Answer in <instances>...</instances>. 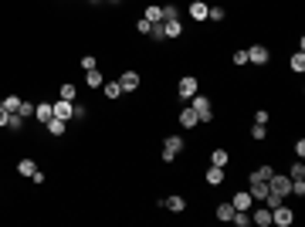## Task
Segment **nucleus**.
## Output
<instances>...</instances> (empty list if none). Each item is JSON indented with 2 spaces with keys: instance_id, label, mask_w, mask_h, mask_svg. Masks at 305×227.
I'll return each mask as SVG.
<instances>
[{
  "instance_id": "4be33fe9",
  "label": "nucleus",
  "mask_w": 305,
  "mask_h": 227,
  "mask_svg": "<svg viewBox=\"0 0 305 227\" xmlns=\"http://www.w3.org/2000/svg\"><path fill=\"white\" fill-rule=\"evenodd\" d=\"M4 129H11V132H21V129H24V115H21V112H11V115H7V125H4Z\"/></svg>"
},
{
  "instance_id": "cd10ccee",
  "label": "nucleus",
  "mask_w": 305,
  "mask_h": 227,
  "mask_svg": "<svg viewBox=\"0 0 305 227\" xmlns=\"http://www.w3.org/2000/svg\"><path fill=\"white\" fill-rule=\"evenodd\" d=\"M227 149H214V153H210V163H214V166H227Z\"/></svg>"
},
{
  "instance_id": "f3484780",
  "label": "nucleus",
  "mask_w": 305,
  "mask_h": 227,
  "mask_svg": "<svg viewBox=\"0 0 305 227\" xmlns=\"http://www.w3.org/2000/svg\"><path fill=\"white\" fill-rule=\"evenodd\" d=\"M75 95H78V85H75V81H61V88H58V99H68V102H75Z\"/></svg>"
},
{
  "instance_id": "e433bc0d",
  "label": "nucleus",
  "mask_w": 305,
  "mask_h": 227,
  "mask_svg": "<svg viewBox=\"0 0 305 227\" xmlns=\"http://www.w3.org/2000/svg\"><path fill=\"white\" fill-rule=\"evenodd\" d=\"M149 37H153V41H166V34H163V24H153V31H149Z\"/></svg>"
},
{
  "instance_id": "a211bd4d",
  "label": "nucleus",
  "mask_w": 305,
  "mask_h": 227,
  "mask_svg": "<svg viewBox=\"0 0 305 227\" xmlns=\"http://www.w3.org/2000/svg\"><path fill=\"white\" fill-rule=\"evenodd\" d=\"M143 17H146L149 24H163V7H159V4H149L146 11H143Z\"/></svg>"
},
{
  "instance_id": "2eb2a0df",
  "label": "nucleus",
  "mask_w": 305,
  "mask_h": 227,
  "mask_svg": "<svg viewBox=\"0 0 305 227\" xmlns=\"http://www.w3.org/2000/svg\"><path fill=\"white\" fill-rule=\"evenodd\" d=\"M163 34H166V41H177V37L183 34V24H180V17H177V21H163Z\"/></svg>"
},
{
  "instance_id": "f8f14e48",
  "label": "nucleus",
  "mask_w": 305,
  "mask_h": 227,
  "mask_svg": "<svg viewBox=\"0 0 305 227\" xmlns=\"http://www.w3.org/2000/svg\"><path fill=\"white\" fill-rule=\"evenodd\" d=\"M51 115H55V102H37V105H34V119H37L41 125H45Z\"/></svg>"
},
{
  "instance_id": "0eeeda50",
  "label": "nucleus",
  "mask_w": 305,
  "mask_h": 227,
  "mask_svg": "<svg viewBox=\"0 0 305 227\" xmlns=\"http://www.w3.org/2000/svg\"><path fill=\"white\" fill-rule=\"evenodd\" d=\"M248 193H251V200L261 204V200L271 193V187H268V180H248Z\"/></svg>"
},
{
  "instance_id": "dca6fc26",
  "label": "nucleus",
  "mask_w": 305,
  "mask_h": 227,
  "mask_svg": "<svg viewBox=\"0 0 305 227\" xmlns=\"http://www.w3.org/2000/svg\"><path fill=\"white\" fill-rule=\"evenodd\" d=\"M203 180H207V187H221L224 183V166H210L203 173Z\"/></svg>"
},
{
  "instance_id": "79ce46f5",
  "label": "nucleus",
  "mask_w": 305,
  "mask_h": 227,
  "mask_svg": "<svg viewBox=\"0 0 305 227\" xmlns=\"http://www.w3.org/2000/svg\"><path fill=\"white\" fill-rule=\"evenodd\" d=\"M7 115H11V112H7V109H4V105H0V129H4V125H7Z\"/></svg>"
},
{
  "instance_id": "4468645a",
  "label": "nucleus",
  "mask_w": 305,
  "mask_h": 227,
  "mask_svg": "<svg viewBox=\"0 0 305 227\" xmlns=\"http://www.w3.org/2000/svg\"><path fill=\"white\" fill-rule=\"evenodd\" d=\"M248 214H251V210H248ZM251 224H258V227H271V210H268L265 204H261L258 210L251 214Z\"/></svg>"
},
{
  "instance_id": "9d476101",
  "label": "nucleus",
  "mask_w": 305,
  "mask_h": 227,
  "mask_svg": "<svg viewBox=\"0 0 305 227\" xmlns=\"http://www.w3.org/2000/svg\"><path fill=\"white\" fill-rule=\"evenodd\" d=\"M159 207H166L169 214H183V210H187V200H183L180 193H173V197H166V200H159Z\"/></svg>"
},
{
  "instance_id": "1a4fd4ad",
  "label": "nucleus",
  "mask_w": 305,
  "mask_h": 227,
  "mask_svg": "<svg viewBox=\"0 0 305 227\" xmlns=\"http://www.w3.org/2000/svg\"><path fill=\"white\" fill-rule=\"evenodd\" d=\"M139 81H143L139 78V71H122V75H119V88L122 92H136L139 88Z\"/></svg>"
},
{
  "instance_id": "c9c22d12",
  "label": "nucleus",
  "mask_w": 305,
  "mask_h": 227,
  "mask_svg": "<svg viewBox=\"0 0 305 227\" xmlns=\"http://www.w3.org/2000/svg\"><path fill=\"white\" fill-rule=\"evenodd\" d=\"M17 112L24 115V119H34V102H21V109Z\"/></svg>"
},
{
  "instance_id": "4c0bfd02",
  "label": "nucleus",
  "mask_w": 305,
  "mask_h": 227,
  "mask_svg": "<svg viewBox=\"0 0 305 227\" xmlns=\"http://www.w3.org/2000/svg\"><path fill=\"white\" fill-rule=\"evenodd\" d=\"M95 65H99V61H95V55H81V68H85V71H92Z\"/></svg>"
},
{
  "instance_id": "a19ab883",
  "label": "nucleus",
  "mask_w": 305,
  "mask_h": 227,
  "mask_svg": "<svg viewBox=\"0 0 305 227\" xmlns=\"http://www.w3.org/2000/svg\"><path fill=\"white\" fill-rule=\"evenodd\" d=\"M234 65H248V51H234Z\"/></svg>"
},
{
  "instance_id": "20e7f679",
  "label": "nucleus",
  "mask_w": 305,
  "mask_h": 227,
  "mask_svg": "<svg viewBox=\"0 0 305 227\" xmlns=\"http://www.w3.org/2000/svg\"><path fill=\"white\" fill-rule=\"evenodd\" d=\"M268 187H271V193H278V197L285 200V197L292 193V176H282V173H271Z\"/></svg>"
},
{
  "instance_id": "c85d7f7f",
  "label": "nucleus",
  "mask_w": 305,
  "mask_h": 227,
  "mask_svg": "<svg viewBox=\"0 0 305 227\" xmlns=\"http://www.w3.org/2000/svg\"><path fill=\"white\" fill-rule=\"evenodd\" d=\"M271 173H275V170H271L268 163H265V166H258V170L251 173V180H271Z\"/></svg>"
},
{
  "instance_id": "473e14b6",
  "label": "nucleus",
  "mask_w": 305,
  "mask_h": 227,
  "mask_svg": "<svg viewBox=\"0 0 305 227\" xmlns=\"http://www.w3.org/2000/svg\"><path fill=\"white\" fill-rule=\"evenodd\" d=\"M251 139H258V143H261V139H268V129L254 122V125H251Z\"/></svg>"
},
{
  "instance_id": "58836bf2",
  "label": "nucleus",
  "mask_w": 305,
  "mask_h": 227,
  "mask_svg": "<svg viewBox=\"0 0 305 227\" xmlns=\"http://www.w3.org/2000/svg\"><path fill=\"white\" fill-rule=\"evenodd\" d=\"M292 193L295 197H305V180H292Z\"/></svg>"
},
{
  "instance_id": "f704fd0d",
  "label": "nucleus",
  "mask_w": 305,
  "mask_h": 227,
  "mask_svg": "<svg viewBox=\"0 0 305 227\" xmlns=\"http://www.w3.org/2000/svg\"><path fill=\"white\" fill-rule=\"evenodd\" d=\"M136 31H139V34H149V31H153V24H149L146 17H139V21H136Z\"/></svg>"
},
{
  "instance_id": "412c9836",
  "label": "nucleus",
  "mask_w": 305,
  "mask_h": 227,
  "mask_svg": "<svg viewBox=\"0 0 305 227\" xmlns=\"http://www.w3.org/2000/svg\"><path fill=\"white\" fill-rule=\"evenodd\" d=\"M85 85H89V88H102V85H105V78H102V71H99V68L85 71Z\"/></svg>"
},
{
  "instance_id": "393cba45",
  "label": "nucleus",
  "mask_w": 305,
  "mask_h": 227,
  "mask_svg": "<svg viewBox=\"0 0 305 227\" xmlns=\"http://www.w3.org/2000/svg\"><path fill=\"white\" fill-rule=\"evenodd\" d=\"M102 92H105V99H119V95H122L119 81H105V85H102Z\"/></svg>"
},
{
  "instance_id": "f257e3e1",
  "label": "nucleus",
  "mask_w": 305,
  "mask_h": 227,
  "mask_svg": "<svg viewBox=\"0 0 305 227\" xmlns=\"http://www.w3.org/2000/svg\"><path fill=\"white\" fill-rule=\"evenodd\" d=\"M190 109L197 112V119H200V122H214V102H210L207 95H193V99H190Z\"/></svg>"
},
{
  "instance_id": "c756f323",
  "label": "nucleus",
  "mask_w": 305,
  "mask_h": 227,
  "mask_svg": "<svg viewBox=\"0 0 305 227\" xmlns=\"http://www.w3.org/2000/svg\"><path fill=\"white\" fill-rule=\"evenodd\" d=\"M227 17V11L224 7H210V11H207V21H214V24H221Z\"/></svg>"
},
{
  "instance_id": "aec40b11",
  "label": "nucleus",
  "mask_w": 305,
  "mask_h": 227,
  "mask_svg": "<svg viewBox=\"0 0 305 227\" xmlns=\"http://www.w3.org/2000/svg\"><path fill=\"white\" fill-rule=\"evenodd\" d=\"M288 68H292L295 75H302V71H305V55H302V48H298V51L288 58Z\"/></svg>"
},
{
  "instance_id": "bb28decb",
  "label": "nucleus",
  "mask_w": 305,
  "mask_h": 227,
  "mask_svg": "<svg viewBox=\"0 0 305 227\" xmlns=\"http://www.w3.org/2000/svg\"><path fill=\"white\" fill-rule=\"evenodd\" d=\"M34 170H37L34 159H21V163H17V173H21V176H34Z\"/></svg>"
},
{
  "instance_id": "a878e982",
  "label": "nucleus",
  "mask_w": 305,
  "mask_h": 227,
  "mask_svg": "<svg viewBox=\"0 0 305 227\" xmlns=\"http://www.w3.org/2000/svg\"><path fill=\"white\" fill-rule=\"evenodd\" d=\"M234 217V207H231V200L227 204H217V220H231Z\"/></svg>"
},
{
  "instance_id": "b1692460",
  "label": "nucleus",
  "mask_w": 305,
  "mask_h": 227,
  "mask_svg": "<svg viewBox=\"0 0 305 227\" xmlns=\"http://www.w3.org/2000/svg\"><path fill=\"white\" fill-rule=\"evenodd\" d=\"M21 95H7V99H0V105H4V109H7V112H17V109H21Z\"/></svg>"
},
{
  "instance_id": "9b49d317",
  "label": "nucleus",
  "mask_w": 305,
  "mask_h": 227,
  "mask_svg": "<svg viewBox=\"0 0 305 227\" xmlns=\"http://www.w3.org/2000/svg\"><path fill=\"white\" fill-rule=\"evenodd\" d=\"M231 207H234V210H251V207H254V200H251L248 190H237L234 197H231Z\"/></svg>"
},
{
  "instance_id": "ddd939ff",
  "label": "nucleus",
  "mask_w": 305,
  "mask_h": 227,
  "mask_svg": "<svg viewBox=\"0 0 305 227\" xmlns=\"http://www.w3.org/2000/svg\"><path fill=\"white\" fill-rule=\"evenodd\" d=\"M207 11H210V7H207V0H190V17L197 24L207 21Z\"/></svg>"
},
{
  "instance_id": "423d86ee",
  "label": "nucleus",
  "mask_w": 305,
  "mask_h": 227,
  "mask_svg": "<svg viewBox=\"0 0 305 227\" xmlns=\"http://www.w3.org/2000/svg\"><path fill=\"white\" fill-rule=\"evenodd\" d=\"M248 61H251V65H268V61H271V51L265 44H251L248 48Z\"/></svg>"
},
{
  "instance_id": "6e6552de",
  "label": "nucleus",
  "mask_w": 305,
  "mask_h": 227,
  "mask_svg": "<svg viewBox=\"0 0 305 227\" xmlns=\"http://www.w3.org/2000/svg\"><path fill=\"white\" fill-rule=\"evenodd\" d=\"M55 119H61V122L75 119V102H68V99H58V102H55Z\"/></svg>"
},
{
  "instance_id": "7ed1b4c3",
  "label": "nucleus",
  "mask_w": 305,
  "mask_h": 227,
  "mask_svg": "<svg viewBox=\"0 0 305 227\" xmlns=\"http://www.w3.org/2000/svg\"><path fill=\"white\" fill-rule=\"evenodd\" d=\"M197 88H200V81L193 78V75H183V78L177 81V95H180L183 102H190L193 95H197Z\"/></svg>"
},
{
  "instance_id": "2f4dec72",
  "label": "nucleus",
  "mask_w": 305,
  "mask_h": 227,
  "mask_svg": "<svg viewBox=\"0 0 305 227\" xmlns=\"http://www.w3.org/2000/svg\"><path fill=\"white\" fill-rule=\"evenodd\" d=\"M177 17H180V7L177 4H166L163 7V21H177Z\"/></svg>"
},
{
  "instance_id": "5701e85b",
  "label": "nucleus",
  "mask_w": 305,
  "mask_h": 227,
  "mask_svg": "<svg viewBox=\"0 0 305 227\" xmlns=\"http://www.w3.org/2000/svg\"><path fill=\"white\" fill-rule=\"evenodd\" d=\"M45 125H48V132H51V136H65V125L68 122H61V119H55V115H51Z\"/></svg>"
},
{
  "instance_id": "f03ea898",
  "label": "nucleus",
  "mask_w": 305,
  "mask_h": 227,
  "mask_svg": "<svg viewBox=\"0 0 305 227\" xmlns=\"http://www.w3.org/2000/svg\"><path fill=\"white\" fill-rule=\"evenodd\" d=\"M183 146H187V143H183L180 136H163V153H159L163 163H173V159L183 153Z\"/></svg>"
},
{
  "instance_id": "6ab92c4d",
  "label": "nucleus",
  "mask_w": 305,
  "mask_h": 227,
  "mask_svg": "<svg viewBox=\"0 0 305 227\" xmlns=\"http://www.w3.org/2000/svg\"><path fill=\"white\" fill-rule=\"evenodd\" d=\"M197 122H200V119H197V112H193L190 105H187V109H180V125H183V129H193Z\"/></svg>"
},
{
  "instance_id": "72a5a7b5",
  "label": "nucleus",
  "mask_w": 305,
  "mask_h": 227,
  "mask_svg": "<svg viewBox=\"0 0 305 227\" xmlns=\"http://www.w3.org/2000/svg\"><path fill=\"white\" fill-rule=\"evenodd\" d=\"M254 122H258V125H268L271 122V112H268V109H258V112H254Z\"/></svg>"
},
{
  "instance_id": "ea45409f",
  "label": "nucleus",
  "mask_w": 305,
  "mask_h": 227,
  "mask_svg": "<svg viewBox=\"0 0 305 227\" xmlns=\"http://www.w3.org/2000/svg\"><path fill=\"white\" fill-rule=\"evenodd\" d=\"M295 156H298V159H302V156H305V139H302V136L295 139Z\"/></svg>"
},
{
  "instance_id": "39448f33",
  "label": "nucleus",
  "mask_w": 305,
  "mask_h": 227,
  "mask_svg": "<svg viewBox=\"0 0 305 227\" xmlns=\"http://www.w3.org/2000/svg\"><path fill=\"white\" fill-rule=\"evenodd\" d=\"M292 220H295L292 207L278 204V207H275V210H271V224H275V227H292Z\"/></svg>"
},
{
  "instance_id": "7c9ffc66",
  "label": "nucleus",
  "mask_w": 305,
  "mask_h": 227,
  "mask_svg": "<svg viewBox=\"0 0 305 227\" xmlns=\"http://www.w3.org/2000/svg\"><path fill=\"white\" fill-rule=\"evenodd\" d=\"M288 176H292V180H305V163H302V159H298V163H292Z\"/></svg>"
}]
</instances>
